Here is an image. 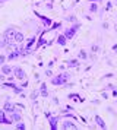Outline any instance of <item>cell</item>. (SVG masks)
I'll use <instances>...</instances> for the list:
<instances>
[{
	"label": "cell",
	"instance_id": "1",
	"mask_svg": "<svg viewBox=\"0 0 117 130\" xmlns=\"http://www.w3.org/2000/svg\"><path fill=\"white\" fill-rule=\"evenodd\" d=\"M69 76H70L69 73H62V75H57V76H53L51 77V83H53V85H58V86L66 85Z\"/></svg>",
	"mask_w": 117,
	"mask_h": 130
},
{
	"label": "cell",
	"instance_id": "2",
	"mask_svg": "<svg viewBox=\"0 0 117 130\" xmlns=\"http://www.w3.org/2000/svg\"><path fill=\"white\" fill-rule=\"evenodd\" d=\"M79 26H81V24H75V25H72V26H69V28H66L64 29V37L67 38V41L69 40H72L73 37H75V34H76V31L79 29Z\"/></svg>",
	"mask_w": 117,
	"mask_h": 130
},
{
	"label": "cell",
	"instance_id": "3",
	"mask_svg": "<svg viewBox=\"0 0 117 130\" xmlns=\"http://www.w3.org/2000/svg\"><path fill=\"white\" fill-rule=\"evenodd\" d=\"M13 76L16 77V79H19V80H23V79H26V72L23 70L22 67H19V66H16V67H13Z\"/></svg>",
	"mask_w": 117,
	"mask_h": 130
},
{
	"label": "cell",
	"instance_id": "4",
	"mask_svg": "<svg viewBox=\"0 0 117 130\" xmlns=\"http://www.w3.org/2000/svg\"><path fill=\"white\" fill-rule=\"evenodd\" d=\"M48 123H50V127H51V130H57V123L58 120H60V117L58 116H48Z\"/></svg>",
	"mask_w": 117,
	"mask_h": 130
},
{
	"label": "cell",
	"instance_id": "5",
	"mask_svg": "<svg viewBox=\"0 0 117 130\" xmlns=\"http://www.w3.org/2000/svg\"><path fill=\"white\" fill-rule=\"evenodd\" d=\"M0 124H13L10 118L6 117V111L5 110H0Z\"/></svg>",
	"mask_w": 117,
	"mask_h": 130
},
{
	"label": "cell",
	"instance_id": "6",
	"mask_svg": "<svg viewBox=\"0 0 117 130\" xmlns=\"http://www.w3.org/2000/svg\"><path fill=\"white\" fill-rule=\"evenodd\" d=\"M15 28H7V29L3 32V38H6V40H13V37H15Z\"/></svg>",
	"mask_w": 117,
	"mask_h": 130
},
{
	"label": "cell",
	"instance_id": "7",
	"mask_svg": "<svg viewBox=\"0 0 117 130\" xmlns=\"http://www.w3.org/2000/svg\"><path fill=\"white\" fill-rule=\"evenodd\" d=\"M9 114H10V117H9V118H10L13 123H16V121H21V120H22V116H21V112L18 111V110L9 112Z\"/></svg>",
	"mask_w": 117,
	"mask_h": 130
},
{
	"label": "cell",
	"instance_id": "8",
	"mask_svg": "<svg viewBox=\"0 0 117 130\" xmlns=\"http://www.w3.org/2000/svg\"><path fill=\"white\" fill-rule=\"evenodd\" d=\"M13 41L16 42V44H22V42L25 41V35H23V32L16 31V32H15V37H13Z\"/></svg>",
	"mask_w": 117,
	"mask_h": 130
},
{
	"label": "cell",
	"instance_id": "9",
	"mask_svg": "<svg viewBox=\"0 0 117 130\" xmlns=\"http://www.w3.org/2000/svg\"><path fill=\"white\" fill-rule=\"evenodd\" d=\"M3 110H5L6 112H12L16 110V105L13 104V102H10V101H6L5 105H3Z\"/></svg>",
	"mask_w": 117,
	"mask_h": 130
},
{
	"label": "cell",
	"instance_id": "10",
	"mask_svg": "<svg viewBox=\"0 0 117 130\" xmlns=\"http://www.w3.org/2000/svg\"><path fill=\"white\" fill-rule=\"evenodd\" d=\"M94 121L97 123V126H98L99 129H107V124H105V121L99 117V116H94Z\"/></svg>",
	"mask_w": 117,
	"mask_h": 130
},
{
	"label": "cell",
	"instance_id": "11",
	"mask_svg": "<svg viewBox=\"0 0 117 130\" xmlns=\"http://www.w3.org/2000/svg\"><path fill=\"white\" fill-rule=\"evenodd\" d=\"M19 57H21V53H19V50H18V48H15V50H13V51L6 57V60L12 61V60H16V59H19Z\"/></svg>",
	"mask_w": 117,
	"mask_h": 130
},
{
	"label": "cell",
	"instance_id": "12",
	"mask_svg": "<svg viewBox=\"0 0 117 130\" xmlns=\"http://www.w3.org/2000/svg\"><path fill=\"white\" fill-rule=\"evenodd\" d=\"M0 72L3 73V75H12V72H13V67L9 64H2L0 66Z\"/></svg>",
	"mask_w": 117,
	"mask_h": 130
},
{
	"label": "cell",
	"instance_id": "13",
	"mask_svg": "<svg viewBox=\"0 0 117 130\" xmlns=\"http://www.w3.org/2000/svg\"><path fill=\"white\" fill-rule=\"evenodd\" d=\"M56 41H57L58 45L64 47V45H66V42H67V38L64 37V34H58V35H57V40H56Z\"/></svg>",
	"mask_w": 117,
	"mask_h": 130
},
{
	"label": "cell",
	"instance_id": "14",
	"mask_svg": "<svg viewBox=\"0 0 117 130\" xmlns=\"http://www.w3.org/2000/svg\"><path fill=\"white\" fill-rule=\"evenodd\" d=\"M62 129H78V126L75 123H72L70 120H66L63 124H62Z\"/></svg>",
	"mask_w": 117,
	"mask_h": 130
},
{
	"label": "cell",
	"instance_id": "15",
	"mask_svg": "<svg viewBox=\"0 0 117 130\" xmlns=\"http://www.w3.org/2000/svg\"><path fill=\"white\" fill-rule=\"evenodd\" d=\"M69 100L75 101V102H83V101H85L79 94H70V95H69Z\"/></svg>",
	"mask_w": 117,
	"mask_h": 130
},
{
	"label": "cell",
	"instance_id": "16",
	"mask_svg": "<svg viewBox=\"0 0 117 130\" xmlns=\"http://www.w3.org/2000/svg\"><path fill=\"white\" fill-rule=\"evenodd\" d=\"M40 94L42 96H48V91H47V83H41L40 86Z\"/></svg>",
	"mask_w": 117,
	"mask_h": 130
},
{
	"label": "cell",
	"instance_id": "17",
	"mask_svg": "<svg viewBox=\"0 0 117 130\" xmlns=\"http://www.w3.org/2000/svg\"><path fill=\"white\" fill-rule=\"evenodd\" d=\"M79 64H81V63H79V59H70L69 61H67V66H69V67H78Z\"/></svg>",
	"mask_w": 117,
	"mask_h": 130
},
{
	"label": "cell",
	"instance_id": "18",
	"mask_svg": "<svg viewBox=\"0 0 117 130\" xmlns=\"http://www.w3.org/2000/svg\"><path fill=\"white\" fill-rule=\"evenodd\" d=\"M38 18H41V21H42V24L46 25V26H51L53 21L50 18H46V16H41V15H38Z\"/></svg>",
	"mask_w": 117,
	"mask_h": 130
},
{
	"label": "cell",
	"instance_id": "19",
	"mask_svg": "<svg viewBox=\"0 0 117 130\" xmlns=\"http://www.w3.org/2000/svg\"><path fill=\"white\" fill-rule=\"evenodd\" d=\"M89 12L91 13H97L98 12V5H97L95 2H91V5H89Z\"/></svg>",
	"mask_w": 117,
	"mask_h": 130
},
{
	"label": "cell",
	"instance_id": "20",
	"mask_svg": "<svg viewBox=\"0 0 117 130\" xmlns=\"http://www.w3.org/2000/svg\"><path fill=\"white\" fill-rule=\"evenodd\" d=\"M35 41H37V37H35V35H32V37H31V38L28 40V42H26L25 45H26L28 48H31L32 45H34V42H35Z\"/></svg>",
	"mask_w": 117,
	"mask_h": 130
},
{
	"label": "cell",
	"instance_id": "21",
	"mask_svg": "<svg viewBox=\"0 0 117 130\" xmlns=\"http://www.w3.org/2000/svg\"><path fill=\"white\" fill-rule=\"evenodd\" d=\"M15 127H16L18 130H25L26 129V126H25V123H22V120H21V121H16Z\"/></svg>",
	"mask_w": 117,
	"mask_h": 130
},
{
	"label": "cell",
	"instance_id": "22",
	"mask_svg": "<svg viewBox=\"0 0 117 130\" xmlns=\"http://www.w3.org/2000/svg\"><path fill=\"white\" fill-rule=\"evenodd\" d=\"M78 57H79V59H82V60H86V53H85V51H83V50H81V51H79V56H78Z\"/></svg>",
	"mask_w": 117,
	"mask_h": 130
},
{
	"label": "cell",
	"instance_id": "23",
	"mask_svg": "<svg viewBox=\"0 0 117 130\" xmlns=\"http://www.w3.org/2000/svg\"><path fill=\"white\" fill-rule=\"evenodd\" d=\"M38 94H40L38 91H34V92L31 94V100H32V101H35V100H37V96H38Z\"/></svg>",
	"mask_w": 117,
	"mask_h": 130
},
{
	"label": "cell",
	"instance_id": "24",
	"mask_svg": "<svg viewBox=\"0 0 117 130\" xmlns=\"http://www.w3.org/2000/svg\"><path fill=\"white\" fill-rule=\"evenodd\" d=\"M5 61H6V56L0 54V66H2V64H5Z\"/></svg>",
	"mask_w": 117,
	"mask_h": 130
},
{
	"label": "cell",
	"instance_id": "25",
	"mask_svg": "<svg viewBox=\"0 0 117 130\" xmlns=\"http://www.w3.org/2000/svg\"><path fill=\"white\" fill-rule=\"evenodd\" d=\"M26 86H28V80H26V79H23V80H22V88H26Z\"/></svg>",
	"mask_w": 117,
	"mask_h": 130
},
{
	"label": "cell",
	"instance_id": "26",
	"mask_svg": "<svg viewBox=\"0 0 117 130\" xmlns=\"http://www.w3.org/2000/svg\"><path fill=\"white\" fill-rule=\"evenodd\" d=\"M66 21H69V22H75V16H67Z\"/></svg>",
	"mask_w": 117,
	"mask_h": 130
},
{
	"label": "cell",
	"instance_id": "27",
	"mask_svg": "<svg viewBox=\"0 0 117 130\" xmlns=\"http://www.w3.org/2000/svg\"><path fill=\"white\" fill-rule=\"evenodd\" d=\"M46 75H47V76H53V72H51V69H48V70L46 72Z\"/></svg>",
	"mask_w": 117,
	"mask_h": 130
},
{
	"label": "cell",
	"instance_id": "28",
	"mask_svg": "<svg viewBox=\"0 0 117 130\" xmlns=\"http://www.w3.org/2000/svg\"><path fill=\"white\" fill-rule=\"evenodd\" d=\"M111 6H113V5H111V2H108V3H107V6H105V9H107V10H110Z\"/></svg>",
	"mask_w": 117,
	"mask_h": 130
},
{
	"label": "cell",
	"instance_id": "29",
	"mask_svg": "<svg viewBox=\"0 0 117 130\" xmlns=\"http://www.w3.org/2000/svg\"><path fill=\"white\" fill-rule=\"evenodd\" d=\"M0 82H5V75L0 72Z\"/></svg>",
	"mask_w": 117,
	"mask_h": 130
},
{
	"label": "cell",
	"instance_id": "30",
	"mask_svg": "<svg viewBox=\"0 0 117 130\" xmlns=\"http://www.w3.org/2000/svg\"><path fill=\"white\" fill-rule=\"evenodd\" d=\"M92 51H98V45H92Z\"/></svg>",
	"mask_w": 117,
	"mask_h": 130
},
{
	"label": "cell",
	"instance_id": "31",
	"mask_svg": "<svg viewBox=\"0 0 117 130\" xmlns=\"http://www.w3.org/2000/svg\"><path fill=\"white\" fill-rule=\"evenodd\" d=\"M53 66H54V61H50V63H48V69H51Z\"/></svg>",
	"mask_w": 117,
	"mask_h": 130
},
{
	"label": "cell",
	"instance_id": "32",
	"mask_svg": "<svg viewBox=\"0 0 117 130\" xmlns=\"http://www.w3.org/2000/svg\"><path fill=\"white\" fill-rule=\"evenodd\" d=\"M89 2H101V0H89Z\"/></svg>",
	"mask_w": 117,
	"mask_h": 130
},
{
	"label": "cell",
	"instance_id": "33",
	"mask_svg": "<svg viewBox=\"0 0 117 130\" xmlns=\"http://www.w3.org/2000/svg\"><path fill=\"white\" fill-rule=\"evenodd\" d=\"M0 2H6V0H0Z\"/></svg>",
	"mask_w": 117,
	"mask_h": 130
}]
</instances>
